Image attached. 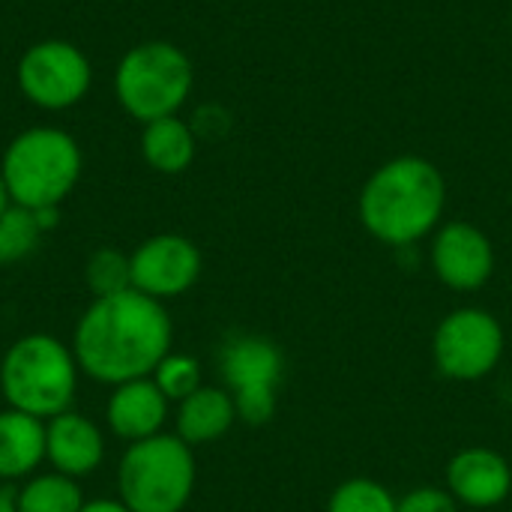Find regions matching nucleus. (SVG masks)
I'll return each mask as SVG.
<instances>
[{
	"label": "nucleus",
	"mask_w": 512,
	"mask_h": 512,
	"mask_svg": "<svg viewBox=\"0 0 512 512\" xmlns=\"http://www.w3.org/2000/svg\"><path fill=\"white\" fill-rule=\"evenodd\" d=\"M174 324L165 303L126 288L111 297H93L72 333V354L81 375L117 387L150 378L171 354Z\"/></svg>",
	"instance_id": "nucleus-1"
},
{
	"label": "nucleus",
	"mask_w": 512,
	"mask_h": 512,
	"mask_svg": "<svg viewBox=\"0 0 512 512\" xmlns=\"http://www.w3.org/2000/svg\"><path fill=\"white\" fill-rule=\"evenodd\" d=\"M444 204V174L423 156H396L366 180L357 213L378 243L399 249L432 234L441 222Z\"/></svg>",
	"instance_id": "nucleus-2"
},
{
	"label": "nucleus",
	"mask_w": 512,
	"mask_h": 512,
	"mask_svg": "<svg viewBox=\"0 0 512 512\" xmlns=\"http://www.w3.org/2000/svg\"><path fill=\"white\" fill-rule=\"evenodd\" d=\"M78 375L81 369L72 345L48 333H27L15 339L0 360V393L6 408L48 423L51 417L72 411Z\"/></svg>",
	"instance_id": "nucleus-3"
},
{
	"label": "nucleus",
	"mask_w": 512,
	"mask_h": 512,
	"mask_svg": "<svg viewBox=\"0 0 512 512\" xmlns=\"http://www.w3.org/2000/svg\"><path fill=\"white\" fill-rule=\"evenodd\" d=\"M81 147L57 126H33L15 135L3 153L0 174L12 204L27 210L60 207L81 177Z\"/></svg>",
	"instance_id": "nucleus-4"
},
{
	"label": "nucleus",
	"mask_w": 512,
	"mask_h": 512,
	"mask_svg": "<svg viewBox=\"0 0 512 512\" xmlns=\"http://www.w3.org/2000/svg\"><path fill=\"white\" fill-rule=\"evenodd\" d=\"M195 453L177 435L126 447L117 465V498L132 512H183L195 492Z\"/></svg>",
	"instance_id": "nucleus-5"
},
{
	"label": "nucleus",
	"mask_w": 512,
	"mask_h": 512,
	"mask_svg": "<svg viewBox=\"0 0 512 512\" xmlns=\"http://www.w3.org/2000/svg\"><path fill=\"white\" fill-rule=\"evenodd\" d=\"M195 72L192 60L174 42L150 39L129 48L114 72L117 102L138 123L174 117L189 99Z\"/></svg>",
	"instance_id": "nucleus-6"
},
{
	"label": "nucleus",
	"mask_w": 512,
	"mask_h": 512,
	"mask_svg": "<svg viewBox=\"0 0 512 512\" xmlns=\"http://www.w3.org/2000/svg\"><path fill=\"white\" fill-rule=\"evenodd\" d=\"M219 372L225 390L234 396L237 420L264 426L276 414V393L285 375L279 345L258 333H237L222 345Z\"/></svg>",
	"instance_id": "nucleus-7"
},
{
	"label": "nucleus",
	"mask_w": 512,
	"mask_h": 512,
	"mask_svg": "<svg viewBox=\"0 0 512 512\" xmlns=\"http://www.w3.org/2000/svg\"><path fill=\"white\" fill-rule=\"evenodd\" d=\"M504 342V327L492 312L465 306L435 327L432 357L438 372L450 381H483L498 369Z\"/></svg>",
	"instance_id": "nucleus-8"
},
{
	"label": "nucleus",
	"mask_w": 512,
	"mask_h": 512,
	"mask_svg": "<svg viewBox=\"0 0 512 512\" xmlns=\"http://www.w3.org/2000/svg\"><path fill=\"white\" fill-rule=\"evenodd\" d=\"M90 78L93 69L87 54L66 39H42L18 60L21 93L45 111L78 105L90 90Z\"/></svg>",
	"instance_id": "nucleus-9"
},
{
	"label": "nucleus",
	"mask_w": 512,
	"mask_h": 512,
	"mask_svg": "<svg viewBox=\"0 0 512 512\" xmlns=\"http://www.w3.org/2000/svg\"><path fill=\"white\" fill-rule=\"evenodd\" d=\"M201 252L183 234H156L129 255L132 288L165 303L186 294L201 279Z\"/></svg>",
	"instance_id": "nucleus-10"
},
{
	"label": "nucleus",
	"mask_w": 512,
	"mask_h": 512,
	"mask_svg": "<svg viewBox=\"0 0 512 512\" xmlns=\"http://www.w3.org/2000/svg\"><path fill=\"white\" fill-rule=\"evenodd\" d=\"M432 270L450 291H480L495 273V246L471 222H447L432 240Z\"/></svg>",
	"instance_id": "nucleus-11"
},
{
	"label": "nucleus",
	"mask_w": 512,
	"mask_h": 512,
	"mask_svg": "<svg viewBox=\"0 0 512 512\" xmlns=\"http://www.w3.org/2000/svg\"><path fill=\"white\" fill-rule=\"evenodd\" d=\"M447 492L459 507L492 510L512 495V465L489 447H465L447 465Z\"/></svg>",
	"instance_id": "nucleus-12"
},
{
	"label": "nucleus",
	"mask_w": 512,
	"mask_h": 512,
	"mask_svg": "<svg viewBox=\"0 0 512 512\" xmlns=\"http://www.w3.org/2000/svg\"><path fill=\"white\" fill-rule=\"evenodd\" d=\"M45 462L51 471H60L72 480H81L105 462V435L102 429L78 414L63 411L45 423Z\"/></svg>",
	"instance_id": "nucleus-13"
},
{
	"label": "nucleus",
	"mask_w": 512,
	"mask_h": 512,
	"mask_svg": "<svg viewBox=\"0 0 512 512\" xmlns=\"http://www.w3.org/2000/svg\"><path fill=\"white\" fill-rule=\"evenodd\" d=\"M168 405L171 402L153 378H135L111 387V396L105 402V423L126 444L147 441L165 432Z\"/></svg>",
	"instance_id": "nucleus-14"
},
{
	"label": "nucleus",
	"mask_w": 512,
	"mask_h": 512,
	"mask_svg": "<svg viewBox=\"0 0 512 512\" xmlns=\"http://www.w3.org/2000/svg\"><path fill=\"white\" fill-rule=\"evenodd\" d=\"M234 423H237L234 396L225 387H207L204 384L192 396L177 402L174 435L195 450V447H204V444L225 438Z\"/></svg>",
	"instance_id": "nucleus-15"
},
{
	"label": "nucleus",
	"mask_w": 512,
	"mask_h": 512,
	"mask_svg": "<svg viewBox=\"0 0 512 512\" xmlns=\"http://www.w3.org/2000/svg\"><path fill=\"white\" fill-rule=\"evenodd\" d=\"M45 462V420L24 411H0V483L27 480Z\"/></svg>",
	"instance_id": "nucleus-16"
},
{
	"label": "nucleus",
	"mask_w": 512,
	"mask_h": 512,
	"mask_svg": "<svg viewBox=\"0 0 512 512\" xmlns=\"http://www.w3.org/2000/svg\"><path fill=\"white\" fill-rule=\"evenodd\" d=\"M195 129L174 117H162L153 123H144L141 135V156L144 162L159 174H180L195 159Z\"/></svg>",
	"instance_id": "nucleus-17"
},
{
	"label": "nucleus",
	"mask_w": 512,
	"mask_h": 512,
	"mask_svg": "<svg viewBox=\"0 0 512 512\" xmlns=\"http://www.w3.org/2000/svg\"><path fill=\"white\" fill-rule=\"evenodd\" d=\"M84 504L87 501L81 495L78 480H72L60 471L33 474L15 492V510L18 512H81Z\"/></svg>",
	"instance_id": "nucleus-18"
},
{
	"label": "nucleus",
	"mask_w": 512,
	"mask_h": 512,
	"mask_svg": "<svg viewBox=\"0 0 512 512\" xmlns=\"http://www.w3.org/2000/svg\"><path fill=\"white\" fill-rule=\"evenodd\" d=\"M42 228L33 216V210L27 207H6L0 213V267L18 264L27 255H33V249L39 246Z\"/></svg>",
	"instance_id": "nucleus-19"
},
{
	"label": "nucleus",
	"mask_w": 512,
	"mask_h": 512,
	"mask_svg": "<svg viewBox=\"0 0 512 512\" xmlns=\"http://www.w3.org/2000/svg\"><path fill=\"white\" fill-rule=\"evenodd\" d=\"M327 512H399V498L378 480L354 477L333 489Z\"/></svg>",
	"instance_id": "nucleus-20"
},
{
	"label": "nucleus",
	"mask_w": 512,
	"mask_h": 512,
	"mask_svg": "<svg viewBox=\"0 0 512 512\" xmlns=\"http://www.w3.org/2000/svg\"><path fill=\"white\" fill-rule=\"evenodd\" d=\"M84 285L90 288L93 297H111V294L132 288L129 255H123L120 249H111V246L96 249L84 264Z\"/></svg>",
	"instance_id": "nucleus-21"
},
{
	"label": "nucleus",
	"mask_w": 512,
	"mask_h": 512,
	"mask_svg": "<svg viewBox=\"0 0 512 512\" xmlns=\"http://www.w3.org/2000/svg\"><path fill=\"white\" fill-rule=\"evenodd\" d=\"M150 378L156 381V387L165 393L168 402H183L198 387H204V381H201V363L195 357H189V354H174V351L156 366V372Z\"/></svg>",
	"instance_id": "nucleus-22"
},
{
	"label": "nucleus",
	"mask_w": 512,
	"mask_h": 512,
	"mask_svg": "<svg viewBox=\"0 0 512 512\" xmlns=\"http://www.w3.org/2000/svg\"><path fill=\"white\" fill-rule=\"evenodd\" d=\"M399 512H459V501L447 489L420 486L399 498Z\"/></svg>",
	"instance_id": "nucleus-23"
},
{
	"label": "nucleus",
	"mask_w": 512,
	"mask_h": 512,
	"mask_svg": "<svg viewBox=\"0 0 512 512\" xmlns=\"http://www.w3.org/2000/svg\"><path fill=\"white\" fill-rule=\"evenodd\" d=\"M81 512H132L120 498H96V501H87Z\"/></svg>",
	"instance_id": "nucleus-24"
},
{
	"label": "nucleus",
	"mask_w": 512,
	"mask_h": 512,
	"mask_svg": "<svg viewBox=\"0 0 512 512\" xmlns=\"http://www.w3.org/2000/svg\"><path fill=\"white\" fill-rule=\"evenodd\" d=\"M33 216H36V222H39V228H42V234H45V231L57 228V222H60V207H42V210H33Z\"/></svg>",
	"instance_id": "nucleus-25"
},
{
	"label": "nucleus",
	"mask_w": 512,
	"mask_h": 512,
	"mask_svg": "<svg viewBox=\"0 0 512 512\" xmlns=\"http://www.w3.org/2000/svg\"><path fill=\"white\" fill-rule=\"evenodd\" d=\"M0 512H18L15 510V492L0 486Z\"/></svg>",
	"instance_id": "nucleus-26"
},
{
	"label": "nucleus",
	"mask_w": 512,
	"mask_h": 512,
	"mask_svg": "<svg viewBox=\"0 0 512 512\" xmlns=\"http://www.w3.org/2000/svg\"><path fill=\"white\" fill-rule=\"evenodd\" d=\"M6 207H12V198H9V189H6V183H3V174H0V213H3Z\"/></svg>",
	"instance_id": "nucleus-27"
}]
</instances>
